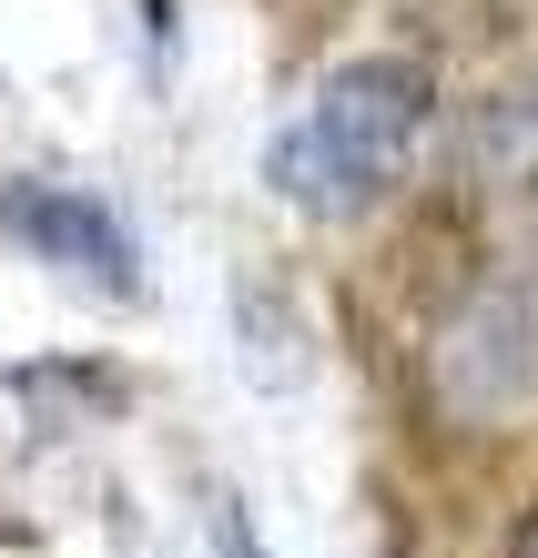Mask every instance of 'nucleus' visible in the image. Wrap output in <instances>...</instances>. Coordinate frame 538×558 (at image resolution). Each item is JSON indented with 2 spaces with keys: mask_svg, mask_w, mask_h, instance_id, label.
<instances>
[{
  "mask_svg": "<svg viewBox=\"0 0 538 558\" xmlns=\"http://www.w3.org/2000/svg\"><path fill=\"white\" fill-rule=\"evenodd\" d=\"M427 112H437V72L407 51H356L306 92V112L275 133L264 173H275L285 204L306 214H366L407 183V162L427 143Z\"/></svg>",
  "mask_w": 538,
  "mask_h": 558,
  "instance_id": "f257e3e1",
  "label": "nucleus"
},
{
  "mask_svg": "<svg viewBox=\"0 0 538 558\" xmlns=\"http://www.w3.org/2000/svg\"><path fill=\"white\" fill-rule=\"evenodd\" d=\"M509 558H538V498H528V518H518V538H509Z\"/></svg>",
  "mask_w": 538,
  "mask_h": 558,
  "instance_id": "39448f33",
  "label": "nucleus"
},
{
  "mask_svg": "<svg viewBox=\"0 0 538 558\" xmlns=\"http://www.w3.org/2000/svg\"><path fill=\"white\" fill-rule=\"evenodd\" d=\"M488 153L509 162V173H538V72H528L498 112H488Z\"/></svg>",
  "mask_w": 538,
  "mask_h": 558,
  "instance_id": "20e7f679",
  "label": "nucleus"
},
{
  "mask_svg": "<svg viewBox=\"0 0 538 558\" xmlns=\"http://www.w3.org/2000/svg\"><path fill=\"white\" fill-rule=\"evenodd\" d=\"M0 223H11L51 275H72L92 294H132V244H122V223L92 204V193H72V183H11L0 193Z\"/></svg>",
  "mask_w": 538,
  "mask_h": 558,
  "instance_id": "7ed1b4c3",
  "label": "nucleus"
},
{
  "mask_svg": "<svg viewBox=\"0 0 538 558\" xmlns=\"http://www.w3.org/2000/svg\"><path fill=\"white\" fill-rule=\"evenodd\" d=\"M427 386L457 426H509L538 407V244L498 254L427 336Z\"/></svg>",
  "mask_w": 538,
  "mask_h": 558,
  "instance_id": "f03ea898",
  "label": "nucleus"
}]
</instances>
